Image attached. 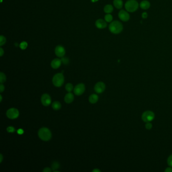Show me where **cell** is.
Instances as JSON below:
<instances>
[{
    "label": "cell",
    "mask_w": 172,
    "mask_h": 172,
    "mask_svg": "<svg viewBox=\"0 0 172 172\" xmlns=\"http://www.w3.org/2000/svg\"><path fill=\"white\" fill-rule=\"evenodd\" d=\"M38 135L39 138L45 141H49L52 138V133L51 131L46 127L40 128L38 132Z\"/></svg>",
    "instance_id": "1"
},
{
    "label": "cell",
    "mask_w": 172,
    "mask_h": 172,
    "mask_svg": "<svg viewBox=\"0 0 172 172\" xmlns=\"http://www.w3.org/2000/svg\"><path fill=\"white\" fill-rule=\"evenodd\" d=\"M123 29V26L122 24L118 21H113L109 25L110 31L114 34L120 33L122 31Z\"/></svg>",
    "instance_id": "2"
},
{
    "label": "cell",
    "mask_w": 172,
    "mask_h": 172,
    "mask_svg": "<svg viewBox=\"0 0 172 172\" xmlns=\"http://www.w3.org/2000/svg\"><path fill=\"white\" fill-rule=\"evenodd\" d=\"M125 7L127 12H134L138 9L139 4L136 0H128L126 2Z\"/></svg>",
    "instance_id": "3"
},
{
    "label": "cell",
    "mask_w": 172,
    "mask_h": 172,
    "mask_svg": "<svg viewBox=\"0 0 172 172\" xmlns=\"http://www.w3.org/2000/svg\"><path fill=\"white\" fill-rule=\"evenodd\" d=\"M53 83L56 87H59L62 86L64 82V76L62 73L55 74L53 78Z\"/></svg>",
    "instance_id": "4"
},
{
    "label": "cell",
    "mask_w": 172,
    "mask_h": 172,
    "mask_svg": "<svg viewBox=\"0 0 172 172\" xmlns=\"http://www.w3.org/2000/svg\"><path fill=\"white\" fill-rule=\"evenodd\" d=\"M155 115L153 112L147 111L144 112L142 115V119L144 122H150L154 119Z\"/></svg>",
    "instance_id": "5"
},
{
    "label": "cell",
    "mask_w": 172,
    "mask_h": 172,
    "mask_svg": "<svg viewBox=\"0 0 172 172\" xmlns=\"http://www.w3.org/2000/svg\"><path fill=\"white\" fill-rule=\"evenodd\" d=\"M7 116L10 119H15L18 117L19 112L18 110L15 108H11L7 112Z\"/></svg>",
    "instance_id": "6"
},
{
    "label": "cell",
    "mask_w": 172,
    "mask_h": 172,
    "mask_svg": "<svg viewBox=\"0 0 172 172\" xmlns=\"http://www.w3.org/2000/svg\"><path fill=\"white\" fill-rule=\"evenodd\" d=\"M85 90V86L83 83H79L74 87V92L76 95H81Z\"/></svg>",
    "instance_id": "7"
},
{
    "label": "cell",
    "mask_w": 172,
    "mask_h": 172,
    "mask_svg": "<svg viewBox=\"0 0 172 172\" xmlns=\"http://www.w3.org/2000/svg\"><path fill=\"white\" fill-rule=\"evenodd\" d=\"M120 19L124 22H127L130 19V15L128 12L125 10H121L118 14Z\"/></svg>",
    "instance_id": "8"
},
{
    "label": "cell",
    "mask_w": 172,
    "mask_h": 172,
    "mask_svg": "<svg viewBox=\"0 0 172 172\" xmlns=\"http://www.w3.org/2000/svg\"><path fill=\"white\" fill-rule=\"evenodd\" d=\"M41 102L42 104L44 106H49L52 102L51 96L47 93L44 94L41 97Z\"/></svg>",
    "instance_id": "9"
},
{
    "label": "cell",
    "mask_w": 172,
    "mask_h": 172,
    "mask_svg": "<svg viewBox=\"0 0 172 172\" xmlns=\"http://www.w3.org/2000/svg\"><path fill=\"white\" fill-rule=\"evenodd\" d=\"M106 89V85L103 82H97L94 86V90L97 93L103 92Z\"/></svg>",
    "instance_id": "10"
},
{
    "label": "cell",
    "mask_w": 172,
    "mask_h": 172,
    "mask_svg": "<svg viewBox=\"0 0 172 172\" xmlns=\"http://www.w3.org/2000/svg\"><path fill=\"white\" fill-rule=\"evenodd\" d=\"M55 54L58 57H63L65 54V50L62 46H58L55 49Z\"/></svg>",
    "instance_id": "11"
},
{
    "label": "cell",
    "mask_w": 172,
    "mask_h": 172,
    "mask_svg": "<svg viewBox=\"0 0 172 172\" xmlns=\"http://www.w3.org/2000/svg\"><path fill=\"white\" fill-rule=\"evenodd\" d=\"M95 26L99 29H104L107 26V24L106 21L103 19H98L95 22Z\"/></svg>",
    "instance_id": "12"
},
{
    "label": "cell",
    "mask_w": 172,
    "mask_h": 172,
    "mask_svg": "<svg viewBox=\"0 0 172 172\" xmlns=\"http://www.w3.org/2000/svg\"><path fill=\"white\" fill-rule=\"evenodd\" d=\"M74 95L71 92H68L64 97V101L67 104H70L74 101Z\"/></svg>",
    "instance_id": "13"
},
{
    "label": "cell",
    "mask_w": 172,
    "mask_h": 172,
    "mask_svg": "<svg viewBox=\"0 0 172 172\" xmlns=\"http://www.w3.org/2000/svg\"><path fill=\"white\" fill-rule=\"evenodd\" d=\"M61 63H62V62L60 59H55L51 62V66L54 69H58L60 67Z\"/></svg>",
    "instance_id": "14"
},
{
    "label": "cell",
    "mask_w": 172,
    "mask_h": 172,
    "mask_svg": "<svg viewBox=\"0 0 172 172\" xmlns=\"http://www.w3.org/2000/svg\"><path fill=\"white\" fill-rule=\"evenodd\" d=\"M140 7L143 9V10H147L150 7V4L149 2L146 0H144L142 1L140 3Z\"/></svg>",
    "instance_id": "15"
},
{
    "label": "cell",
    "mask_w": 172,
    "mask_h": 172,
    "mask_svg": "<svg viewBox=\"0 0 172 172\" xmlns=\"http://www.w3.org/2000/svg\"><path fill=\"white\" fill-rule=\"evenodd\" d=\"M88 99L91 104H95L98 101V96L95 94H92L89 96Z\"/></svg>",
    "instance_id": "16"
},
{
    "label": "cell",
    "mask_w": 172,
    "mask_h": 172,
    "mask_svg": "<svg viewBox=\"0 0 172 172\" xmlns=\"http://www.w3.org/2000/svg\"><path fill=\"white\" fill-rule=\"evenodd\" d=\"M113 4L115 7L118 9H121L123 6V2L122 0H114Z\"/></svg>",
    "instance_id": "17"
},
{
    "label": "cell",
    "mask_w": 172,
    "mask_h": 172,
    "mask_svg": "<svg viewBox=\"0 0 172 172\" xmlns=\"http://www.w3.org/2000/svg\"><path fill=\"white\" fill-rule=\"evenodd\" d=\"M104 12L107 14H110L113 11V7L111 5H107L104 7Z\"/></svg>",
    "instance_id": "18"
},
{
    "label": "cell",
    "mask_w": 172,
    "mask_h": 172,
    "mask_svg": "<svg viewBox=\"0 0 172 172\" xmlns=\"http://www.w3.org/2000/svg\"><path fill=\"white\" fill-rule=\"evenodd\" d=\"M52 108L55 110H59L61 108V104L59 102H54L52 104Z\"/></svg>",
    "instance_id": "19"
},
{
    "label": "cell",
    "mask_w": 172,
    "mask_h": 172,
    "mask_svg": "<svg viewBox=\"0 0 172 172\" xmlns=\"http://www.w3.org/2000/svg\"><path fill=\"white\" fill-rule=\"evenodd\" d=\"M105 19L107 22H111L113 20V16L110 14H107L105 16Z\"/></svg>",
    "instance_id": "20"
},
{
    "label": "cell",
    "mask_w": 172,
    "mask_h": 172,
    "mask_svg": "<svg viewBox=\"0 0 172 172\" xmlns=\"http://www.w3.org/2000/svg\"><path fill=\"white\" fill-rule=\"evenodd\" d=\"M59 168H60V164L58 162H54L53 163L52 165V169L54 171H56Z\"/></svg>",
    "instance_id": "21"
},
{
    "label": "cell",
    "mask_w": 172,
    "mask_h": 172,
    "mask_svg": "<svg viewBox=\"0 0 172 172\" xmlns=\"http://www.w3.org/2000/svg\"><path fill=\"white\" fill-rule=\"evenodd\" d=\"M65 88H66V90L68 92H70L72 91V90L73 89V85L72 84H71V83H67V84L66 85Z\"/></svg>",
    "instance_id": "22"
},
{
    "label": "cell",
    "mask_w": 172,
    "mask_h": 172,
    "mask_svg": "<svg viewBox=\"0 0 172 172\" xmlns=\"http://www.w3.org/2000/svg\"><path fill=\"white\" fill-rule=\"evenodd\" d=\"M6 80V75L4 73H3V72H1L0 73V82L1 83H3L4 82H5Z\"/></svg>",
    "instance_id": "23"
},
{
    "label": "cell",
    "mask_w": 172,
    "mask_h": 172,
    "mask_svg": "<svg viewBox=\"0 0 172 172\" xmlns=\"http://www.w3.org/2000/svg\"><path fill=\"white\" fill-rule=\"evenodd\" d=\"M27 43L25 41H23L22 42L20 45V48L22 49V50H25L27 47Z\"/></svg>",
    "instance_id": "24"
},
{
    "label": "cell",
    "mask_w": 172,
    "mask_h": 172,
    "mask_svg": "<svg viewBox=\"0 0 172 172\" xmlns=\"http://www.w3.org/2000/svg\"><path fill=\"white\" fill-rule=\"evenodd\" d=\"M61 62L63 64H64V65H67L69 63V60L68 58L66 57H62L61 59Z\"/></svg>",
    "instance_id": "25"
},
{
    "label": "cell",
    "mask_w": 172,
    "mask_h": 172,
    "mask_svg": "<svg viewBox=\"0 0 172 172\" xmlns=\"http://www.w3.org/2000/svg\"><path fill=\"white\" fill-rule=\"evenodd\" d=\"M6 41V38L3 35H1V36H0V46H2L3 45H4L5 44Z\"/></svg>",
    "instance_id": "26"
},
{
    "label": "cell",
    "mask_w": 172,
    "mask_h": 172,
    "mask_svg": "<svg viewBox=\"0 0 172 172\" xmlns=\"http://www.w3.org/2000/svg\"><path fill=\"white\" fill-rule=\"evenodd\" d=\"M7 130L8 132H9V133H14L15 131V128L12 126L8 127L7 129Z\"/></svg>",
    "instance_id": "27"
},
{
    "label": "cell",
    "mask_w": 172,
    "mask_h": 172,
    "mask_svg": "<svg viewBox=\"0 0 172 172\" xmlns=\"http://www.w3.org/2000/svg\"><path fill=\"white\" fill-rule=\"evenodd\" d=\"M152 127V125L150 122H147L145 124V128L147 130H150Z\"/></svg>",
    "instance_id": "28"
},
{
    "label": "cell",
    "mask_w": 172,
    "mask_h": 172,
    "mask_svg": "<svg viewBox=\"0 0 172 172\" xmlns=\"http://www.w3.org/2000/svg\"><path fill=\"white\" fill-rule=\"evenodd\" d=\"M167 163L169 166L172 167V154L168 157V160H167Z\"/></svg>",
    "instance_id": "29"
},
{
    "label": "cell",
    "mask_w": 172,
    "mask_h": 172,
    "mask_svg": "<svg viewBox=\"0 0 172 172\" xmlns=\"http://www.w3.org/2000/svg\"><path fill=\"white\" fill-rule=\"evenodd\" d=\"M4 89H5V86L3 84V83H1L0 85V92H3Z\"/></svg>",
    "instance_id": "30"
},
{
    "label": "cell",
    "mask_w": 172,
    "mask_h": 172,
    "mask_svg": "<svg viewBox=\"0 0 172 172\" xmlns=\"http://www.w3.org/2000/svg\"><path fill=\"white\" fill-rule=\"evenodd\" d=\"M147 16H148V14H147L146 12H144L142 14V17L144 19H146L147 17Z\"/></svg>",
    "instance_id": "31"
},
{
    "label": "cell",
    "mask_w": 172,
    "mask_h": 172,
    "mask_svg": "<svg viewBox=\"0 0 172 172\" xmlns=\"http://www.w3.org/2000/svg\"><path fill=\"white\" fill-rule=\"evenodd\" d=\"M44 172H52V170L49 168H46L45 169H44L43 170Z\"/></svg>",
    "instance_id": "32"
},
{
    "label": "cell",
    "mask_w": 172,
    "mask_h": 172,
    "mask_svg": "<svg viewBox=\"0 0 172 172\" xmlns=\"http://www.w3.org/2000/svg\"><path fill=\"white\" fill-rule=\"evenodd\" d=\"M17 133L19 134H22L24 133V131L22 129H19L17 130Z\"/></svg>",
    "instance_id": "33"
},
{
    "label": "cell",
    "mask_w": 172,
    "mask_h": 172,
    "mask_svg": "<svg viewBox=\"0 0 172 172\" xmlns=\"http://www.w3.org/2000/svg\"><path fill=\"white\" fill-rule=\"evenodd\" d=\"M165 172H172V167H169L166 168V169L165 170Z\"/></svg>",
    "instance_id": "34"
},
{
    "label": "cell",
    "mask_w": 172,
    "mask_h": 172,
    "mask_svg": "<svg viewBox=\"0 0 172 172\" xmlns=\"http://www.w3.org/2000/svg\"><path fill=\"white\" fill-rule=\"evenodd\" d=\"M4 53V52L3 50V49L1 48L0 49V56L2 57Z\"/></svg>",
    "instance_id": "35"
},
{
    "label": "cell",
    "mask_w": 172,
    "mask_h": 172,
    "mask_svg": "<svg viewBox=\"0 0 172 172\" xmlns=\"http://www.w3.org/2000/svg\"><path fill=\"white\" fill-rule=\"evenodd\" d=\"M3 155L2 154H0V163H2L3 161Z\"/></svg>",
    "instance_id": "36"
},
{
    "label": "cell",
    "mask_w": 172,
    "mask_h": 172,
    "mask_svg": "<svg viewBox=\"0 0 172 172\" xmlns=\"http://www.w3.org/2000/svg\"><path fill=\"white\" fill-rule=\"evenodd\" d=\"M92 172H101V171L100 170H99L98 169H94V170H93V171H92Z\"/></svg>",
    "instance_id": "37"
},
{
    "label": "cell",
    "mask_w": 172,
    "mask_h": 172,
    "mask_svg": "<svg viewBox=\"0 0 172 172\" xmlns=\"http://www.w3.org/2000/svg\"><path fill=\"white\" fill-rule=\"evenodd\" d=\"M98 0H91V2H93V3H94V2H97V1H98Z\"/></svg>",
    "instance_id": "38"
},
{
    "label": "cell",
    "mask_w": 172,
    "mask_h": 172,
    "mask_svg": "<svg viewBox=\"0 0 172 172\" xmlns=\"http://www.w3.org/2000/svg\"><path fill=\"white\" fill-rule=\"evenodd\" d=\"M0 97H1V100H0V102H1L2 101V95H0Z\"/></svg>",
    "instance_id": "39"
}]
</instances>
